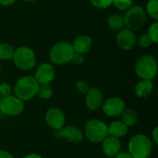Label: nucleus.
<instances>
[{"mask_svg": "<svg viewBox=\"0 0 158 158\" xmlns=\"http://www.w3.org/2000/svg\"><path fill=\"white\" fill-rule=\"evenodd\" d=\"M55 75L56 71L53 65L50 63H43L37 68L34 78L39 84H49L55 79Z\"/></svg>", "mask_w": 158, "mask_h": 158, "instance_id": "10", "label": "nucleus"}, {"mask_svg": "<svg viewBox=\"0 0 158 158\" xmlns=\"http://www.w3.org/2000/svg\"><path fill=\"white\" fill-rule=\"evenodd\" d=\"M90 88L91 87H90L89 83L85 81H80L76 83V89L81 94H86L88 93V91L90 90Z\"/></svg>", "mask_w": 158, "mask_h": 158, "instance_id": "28", "label": "nucleus"}, {"mask_svg": "<svg viewBox=\"0 0 158 158\" xmlns=\"http://www.w3.org/2000/svg\"><path fill=\"white\" fill-rule=\"evenodd\" d=\"M40 98L44 100L50 99L53 95V89L49 84H39L37 94H36Z\"/></svg>", "mask_w": 158, "mask_h": 158, "instance_id": "22", "label": "nucleus"}, {"mask_svg": "<svg viewBox=\"0 0 158 158\" xmlns=\"http://www.w3.org/2000/svg\"><path fill=\"white\" fill-rule=\"evenodd\" d=\"M92 5L97 8H106L110 6L113 3V0H90Z\"/></svg>", "mask_w": 158, "mask_h": 158, "instance_id": "27", "label": "nucleus"}, {"mask_svg": "<svg viewBox=\"0 0 158 158\" xmlns=\"http://www.w3.org/2000/svg\"><path fill=\"white\" fill-rule=\"evenodd\" d=\"M71 44L74 52L84 55L91 50L93 45V41L92 38L88 35H80L74 39L73 44Z\"/></svg>", "mask_w": 158, "mask_h": 158, "instance_id": "16", "label": "nucleus"}, {"mask_svg": "<svg viewBox=\"0 0 158 158\" xmlns=\"http://www.w3.org/2000/svg\"><path fill=\"white\" fill-rule=\"evenodd\" d=\"M73 64L75 65H81L84 61V57H83V55L82 54H80V53H77V52H74L73 55H72V57H71V60H70Z\"/></svg>", "mask_w": 158, "mask_h": 158, "instance_id": "30", "label": "nucleus"}, {"mask_svg": "<svg viewBox=\"0 0 158 158\" xmlns=\"http://www.w3.org/2000/svg\"><path fill=\"white\" fill-rule=\"evenodd\" d=\"M158 128L157 127H156L155 128V130H154V131H153V133H152V135H153V140H154V142H155V143L156 144L158 143Z\"/></svg>", "mask_w": 158, "mask_h": 158, "instance_id": "34", "label": "nucleus"}, {"mask_svg": "<svg viewBox=\"0 0 158 158\" xmlns=\"http://www.w3.org/2000/svg\"><path fill=\"white\" fill-rule=\"evenodd\" d=\"M14 51H15V49L9 44H7V43L0 44V59L5 60V61L12 59Z\"/></svg>", "mask_w": 158, "mask_h": 158, "instance_id": "21", "label": "nucleus"}, {"mask_svg": "<svg viewBox=\"0 0 158 158\" xmlns=\"http://www.w3.org/2000/svg\"><path fill=\"white\" fill-rule=\"evenodd\" d=\"M146 14L152 19H158V0H149L146 5Z\"/></svg>", "mask_w": 158, "mask_h": 158, "instance_id": "23", "label": "nucleus"}, {"mask_svg": "<svg viewBox=\"0 0 158 158\" xmlns=\"http://www.w3.org/2000/svg\"><path fill=\"white\" fill-rule=\"evenodd\" d=\"M114 158H133V156L130 153L126 152H119Z\"/></svg>", "mask_w": 158, "mask_h": 158, "instance_id": "31", "label": "nucleus"}, {"mask_svg": "<svg viewBox=\"0 0 158 158\" xmlns=\"http://www.w3.org/2000/svg\"><path fill=\"white\" fill-rule=\"evenodd\" d=\"M24 109V103L16 95L1 98L0 110L6 116H18Z\"/></svg>", "mask_w": 158, "mask_h": 158, "instance_id": "8", "label": "nucleus"}, {"mask_svg": "<svg viewBox=\"0 0 158 158\" xmlns=\"http://www.w3.org/2000/svg\"><path fill=\"white\" fill-rule=\"evenodd\" d=\"M23 158H43L41 156L37 155V154H30V155H27L26 156H24Z\"/></svg>", "mask_w": 158, "mask_h": 158, "instance_id": "35", "label": "nucleus"}, {"mask_svg": "<svg viewBox=\"0 0 158 158\" xmlns=\"http://www.w3.org/2000/svg\"><path fill=\"white\" fill-rule=\"evenodd\" d=\"M149 37L153 41V43H157L158 42V22L155 21L153 24L148 29V33Z\"/></svg>", "mask_w": 158, "mask_h": 158, "instance_id": "25", "label": "nucleus"}, {"mask_svg": "<svg viewBox=\"0 0 158 158\" xmlns=\"http://www.w3.org/2000/svg\"><path fill=\"white\" fill-rule=\"evenodd\" d=\"M22 1H25V2H33V1H36V0H22Z\"/></svg>", "mask_w": 158, "mask_h": 158, "instance_id": "36", "label": "nucleus"}, {"mask_svg": "<svg viewBox=\"0 0 158 158\" xmlns=\"http://www.w3.org/2000/svg\"><path fill=\"white\" fill-rule=\"evenodd\" d=\"M85 103H86L87 107L92 111H95L99 109L103 104L102 92L98 88H95V87L90 88V90L86 94Z\"/></svg>", "mask_w": 158, "mask_h": 158, "instance_id": "13", "label": "nucleus"}, {"mask_svg": "<svg viewBox=\"0 0 158 158\" xmlns=\"http://www.w3.org/2000/svg\"><path fill=\"white\" fill-rule=\"evenodd\" d=\"M39 87L38 81L34 77L26 75L19 78L14 87L15 95L22 101H27L34 97Z\"/></svg>", "mask_w": 158, "mask_h": 158, "instance_id": "1", "label": "nucleus"}, {"mask_svg": "<svg viewBox=\"0 0 158 158\" xmlns=\"http://www.w3.org/2000/svg\"><path fill=\"white\" fill-rule=\"evenodd\" d=\"M154 89L152 80H141L135 86V94L140 98L149 96Z\"/></svg>", "mask_w": 158, "mask_h": 158, "instance_id": "17", "label": "nucleus"}, {"mask_svg": "<svg viewBox=\"0 0 158 158\" xmlns=\"http://www.w3.org/2000/svg\"><path fill=\"white\" fill-rule=\"evenodd\" d=\"M74 53L72 44L68 42H58L53 45L50 50L49 56L51 61L56 65H64L70 62Z\"/></svg>", "mask_w": 158, "mask_h": 158, "instance_id": "5", "label": "nucleus"}, {"mask_svg": "<svg viewBox=\"0 0 158 158\" xmlns=\"http://www.w3.org/2000/svg\"><path fill=\"white\" fill-rule=\"evenodd\" d=\"M85 136L92 143H102L108 136L107 126L105 122L99 119H91L85 125Z\"/></svg>", "mask_w": 158, "mask_h": 158, "instance_id": "6", "label": "nucleus"}, {"mask_svg": "<svg viewBox=\"0 0 158 158\" xmlns=\"http://www.w3.org/2000/svg\"><path fill=\"white\" fill-rule=\"evenodd\" d=\"M108 135L115 138H121L125 136L128 132V126L125 125L122 121L117 120L112 122L109 126H107Z\"/></svg>", "mask_w": 158, "mask_h": 158, "instance_id": "18", "label": "nucleus"}, {"mask_svg": "<svg viewBox=\"0 0 158 158\" xmlns=\"http://www.w3.org/2000/svg\"><path fill=\"white\" fill-rule=\"evenodd\" d=\"M16 0H0V5L4 6H11Z\"/></svg>", "mask_w": 158, "mask_h": 158, "instance_id": "32", "label": "nucleus"}, {"mask_svg": "<svg viewBox=\"0 0 158 158\" xmlns=\"http://www.w3.org/2000/svg\"><path fill=\"white\" fill-rule=\"evenodd\" d=\"M57 131H59L60 137H63L71 143H79L83 139V132L81 131V130L74 126H68Z\"/></svg>", "mask_w": 158, "mask_h": 158, "instance_id": "15", "label": "nucleus"}, {"mask_svg": "<svg viewBox=\"0 0 158 158\" xmlns=\"http://www.w3.org/2000/svg\"><path fill=\"white\" fill-rule=\"evenodd\" d=\"M124 18V26L127 29L134 31L142 29L147 19V14L145 9L139 5L131 6L128 10H126V14Z\"/></svg>", "mask_w": 158, "mask_h": 158, "instance_id": "2", "label": "nucleus"}, {"mask_svg": "<svg viewBox=\"0 0 158 158\" xmlns=\"http://www.w3.org/2000/svg\"><path fill=\"white\" fill-rule=\"evenodd\" d=\"M11 87L7 83H2L0 84V96L1 98L6 97L8 95H11Z\"/></svg>", "mask_w": 158, "mask_h": 158, "instance_id": "29", "label": "nucleus"}, {"mask_svg": "<svg viewBox=\"0 0 158 158\" xmlns=\"http://www.w3.org/2000/svg\"><path fill=\"white\" fill-rule=\"evenodd\" d=\"M151 140L143 134L134 135L129 143V153L133 158H147L152 153Z\"/></svg>", "mask_w": 158, "mask_h": 158, "instance_id": "3", "label": "nucleus"}, {"mask_svg": "<svg viewBox=\"0 0 158 158\" xmlns=\"http://www.w3.org/2000/svg\"><path fill=\"white\" fill-rule=\"evenodd\" d=\"M125 103L119 97H110L103 104V111L108 117H118L125 109Z\"/></svg>", "mask_w": 158, "mask_h": 158, "instance_id": "9", "label": "nucleus"}, {"mask_svg": "<svg viewBox=\"0 0 158 158\" xmlns=\"http://www.w3.org/2000/svg\"><path fill=\"white\" fill-rule=\"evenodd\" d=\"M122 116V122L127 125L128 127L134 126L138 121V117L135 111L131 109H124V111L121 114Z\"/></svg>", "mask_w": 158, "mask_h": 158, "instance_id": "20", "label": "nucleus"}, {"mask_svg": "<svg viewBox=\"0 0 158 158\" xmlns=\"http://www.w3.org/2000/svg\"><path fill=\"white\" fill-rule=\"evenodd\" d=\"M102 148L106 156L115 157L121 151V143L119 139L108 135L102 142Z\"/></svg>", "mask_w": 158, "mask_h": 158, "instance_id": "14", "label": "nucleus"}, {"mask_svg": "<svg viewBox=\"0 0 158 158\" xmlns=\"http://www.w3.org/2000/svg\"><path fill=\"white\" fill-rule=\"evenodd\" d=\"M152 44H153V41L151 40V38L149 37L147 33L141 35L138 39V44L142 48H148L152 45Z\"/></svg>", "mask_w": 158, "mask_h": 158, "instance_id": "26", "label": "nucleus"}, {"mask_svg": "<svg viewBox=\"0 0 158 158\" xmlns=\"http://www.w3.org/2000/svg\"><path fill=\"white\" fill-rule=\"evenodd\" d=\"M45 121L52 129L59 130L65 124V115L61 109L57 107H51L45 114Z\"/></svg>", "mask_w": 158, "mask_h": 158, "instance_id": "12", "label": "nucleus"}, {"mask_svg": "<svg viewBox=\"0 0 158 158\" xmlns=\"http://www.w3.org/2000/svg\"><path fill=\"white\" fill-rule=\"evenodd\" d=\"M136 36L134 32L129 29H121L117 35V44L119 48L125 51L131 50L136 44Z\"/></svg>", "mask_w": 158, "mask_h": 158, "instance_id": "11", "label": "nucleus"}, {"mask_svg": "<svg viewBox=\"0 0 158 158\" xmlns=\"http://www.w3.org/2000/svg\"><path fill=\"white\" fill-rule=\"evenodd\" d=\"M135 71L142 80H153L157 72V61L152 55H143L136 62Z\"/></svg>", "mask_w": 158, "mask_h": 158, "instance_id": "4", "label": "nucleus"}, {"mask_svg": "<svg viewBox=\"0 0 158 158\" xmlns=\"http://www.w3.org/2000/svg\"><path fill=\"white\" fill-rule=\"evenodd\" d=\"M12 60L19 69L29 70L35 66L36 56L32 49L26 46H20L15 49Z\"/></svg>", "mask_w": 158, "mask_h": 158, "instance_id": "7", "label": "nucleus"}, {"mask_svg": "<svg viewBox=\"0 0 158 158\" xmlns=\"http://www.w3.org/2000/svg\"><path fill=\"white\" fill-rule=\"evenodd\" d=\"M0 158H14L12 155H10L6 151H2L0 150Z\"/></svg>", "mask_w": 158, "mask_h": 158, "instance_id": "33", "label": "nucleus"}, {"mask_svg": "<svg viewBox=\"0 0 158 158\" xmlns=\"http://www.w3.org/2000/svg\"><path fill=\"white\" fill-rule=\"evenodd\" d=\"M107 25L108 27L115 31H118L124 27V18L122 15L118 13L112 14L108 19H107Z\"/></svg>", "mask_w": 158, "mask_h": 158, "instance_id": "19", "label": "nucleus"}, {"mask_svg": "<svg viewBox=\"0 0 158 158\" xmlns=\"http://www.w3.org/2000/svg\"><path fill=\"white\" fill-rule=\"evenodd\" d=\"M0 74H1V69H0Z\"/></svg>", "mask_w": 158, "mask_h": 158, "instance_id": "38", "label": "nucleus"}, {"mask_svg": "<svg viewBox=\"0 0 158 158\" xmlns=\"http://www.w3.org/2000/svg\"><path fill=\"white\" fill-rule=\"evenodd\" d=\"M132 0H113V5L119 10H128L132 6Z\"/></svg>", "mask_w": 158, "mask_h": 158, "instance_id": "24", "label": "nucleus"}, {"mask_svg": "<svg viewBox=\"0 0 158 158\" xmlns=\"http://www.w3.org/2000/svg\"><path fill=\"white\" fill-rule=\"evenodd\" d=\"M0 101H1V96H0Z\"/></svg>", "mask_w": 158, "mask_h": 158, "instance_id": "37", "label": "nucleus"}]
</instances>
